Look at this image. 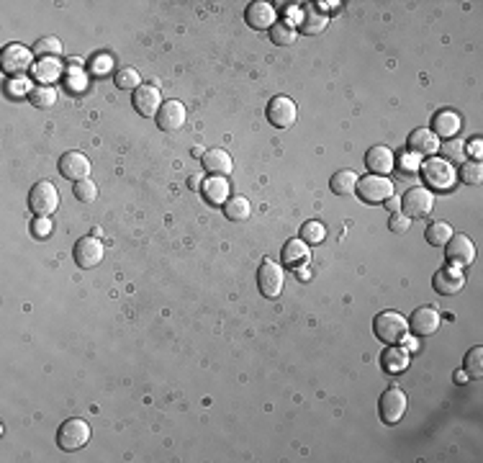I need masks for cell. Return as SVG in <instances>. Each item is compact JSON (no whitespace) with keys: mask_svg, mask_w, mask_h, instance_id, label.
I'll return each instance as SVG.
<instances>
[{"mask_svg":"<svg viewBox=\"0 0 483 463\" xmlns=\"http://www.w3.org/2000/svg\"><path fill=\"white\" fill-rule=\"evenodd\" d=\"M419 173L427 183V191H452V185L458 183V170L452 168V162L442 157H427L419 165Z\"/></svg>","mask_w":483,"mask_h":463,"instance_id":"1","label":"cell"},{"mask_svg":"<svg viewBox=\"0 0 483 463\" xmlns=\"http://www.w3.org/2000/svg\"><path fill=\"white\" fill-rule=\"evenodd\" d=\"M373 332H375V337H378L380 343L398 345L409 337V322H406L404 314L389 309V312L375 314V320H373Z\"/></svg>","mask_w":483,"mask_h":463,"instance_id":"2","label":"cell"},{"mask_svg":"<svg viewBox=\"0 0 483 463\" xmlns=\"http://www.w3.org/2000/svg\"><path fill=\"white\" fill-rule=\"evenodd\" d=\"M87 440H90V425L82 417H72V420L59 425V430H57V446L67 450V453L80 450Z\"/></svg>","mask_w":483,"mask_h":463,"instance_id":"3","label":"cell"},{"mask_svg":"<svg viewBox=\"0 0 483 463\" xmlns=\"http://www.w3.org/2000/svg\"><path fill=\"white\" fill-rule=\"evenodd\" d=\"M283 286H285L283 268L275 260L265 257L260 263V268H257V288H260V294L268 296V299H277V296L283 294Z\"/></svg>","mask_w":483,"mask_h":463,"instance_id":"4","label":"cell"},{"mask_svg":"<svg viewBox=\"0 0 483 463\" xmlns=\"http://www.w3.org/2000/svg\"><path fill=\"white\" fill-rule=\"evenodd\" d=\"M355 193L365 204H383L386 199L394 196V183L389 180V176H365L357 180Z\"/></svg>","mask_w":483,"mask_h":463,"instance_id":"5","label":"cell"},{"mask_svg":"<svg viewBox=\"0 0 483 463\" xmlns=\"http://www.w3.org/2000/svg\"><path fill=\"white\" fill-rule=\"evenodd\" d=\"M59 206V191L49 180H39L29 193V208L34 216H52Z\"/></svg>","mask_w":483,"mask_h":463,"instance_id":"6","label":"cell"},{"mask_svg":"<svg viewBox=\"0 0 483 463\" xmlns=\"http://www.w3.org/2000/svg\"><path fill=\"white\" fill-rule=\"evenodd\" d=\"M432 206H435V193L427 188H409L401 199V214L409 219H424L432 214Z\"/></svg>","mask_w":483,"mask_h":463,"instance_id":"7","label":"cell"},{"mask_svg":"<svg viewBox=\"0 0 483 463\" xmlns=\"http://www.w3.org/2000/svg\"><path fill=\"white\" fill-rule=\"evenodd\" d=\"M406 394L401 392V389H386V392L380 394V401H378V415L380 420L386 425H396L401 417L406 415Z\"/></svg>","mask_w":483,"mask_h":463,"instance_id":"8","label":"cell"},{"mask_svg":"<svg viewBox=\"0 0 483 463\" xmlns=\"http://www.w3.org/2000/svg\"><path fill=\"white\" fill-rule=\"evenodd\" d=\"M268 121L275 129H291L298 119V108L288 96H275L268 104Z\"/></svg>","mask_w":483,"mask_h":463,"instance_id":"9","label":"cell"},{"mask_svg":"<svg viewBox=\"0 0 483 463\" xmlns=\"http://www.w3.org/2000/svg\"><path fill=\"white\" fill-rule=\"evenodd\" d=\"M409 332L417 337H429L435 335L440 325H442V314L437 312L435 306H419L417 312L409 317Z\"/></svg>","mask_w":483,"mask_h":463,"instance_id":"10","label":"cell"},{"mask_svg":"<svg viewBox=\"0 0 483 463\" xmlns=\"http://www.w3.org/2000/svg\"><path fill=\"white\" fill-rule=\"evenodd\" d=\"M31 62H34V52L26 49L24 44H8V47L3 49V55H0V67H3V72H8V75H21V72H26L31 67Z\"/></svg>","mask_w":483,"mask_h":463,"instance_id":"11","label":"cell"},{"mask_svg":"<svg viewBox=\"0 0 483 463\" xmlns=\"http://www.w3.org/2000/svg\"><path fill=\"white\" fill-rule=\"evenodd\" d=\"M162 104H165V101H162V96H159V88L157 85H150V83H142V85L131 93V106L142 113L144 119L157 116V111L162 108Z\"/></svg>","mask_w":483,"mask_h":463,"instance_id":"12","label":"cell"},{"mask_svg":"<svg viewBox=\"0 0 483 463\" xmlns=\"http://www.w3.org/2000/svg\"><path fill=\"white\" fill-rule=\"evenodd\" d=\"M445 248H447V252H445L447 263L455 265V268H468L475 260V245L468 234H452Z\"/></svg>","mask_w":483,"mask_h":463,"instance_id":"13","label":"cell"},{"mask_svg":"<svg viewBox=\"0 0 483 463\" xmlns=\"http://www.w3.org/2000/svg\"><path fill=\"white\" fill-rule=\"evenodd\" d=\"M432 286H435V291L440 296H455L463 291V286H466V273H463V268L445 265V268H440V271L435 273Z\"/></svg>","mask_w":483,"mask_h":463,"instance_id":"14","label":"cell"},{"mask_svg":"<svg viewBox=\"0 0 483 463\" xmlns=\"http://www.w3.org/2000/svg\"><path fill=\"white\" fill-rule=\"evenodd\" d=\"M59 176L78 183V180H85L90 176V160H87L82 152L72 150V152H64L59 157Z\"/></svg>","mask_w":483,"mask_h":463,"instance_id":"15","label":"cell"},{"mask_svg":"<svg viewBox=\"0 0 483 463\" xmlns=\"http://www.w3.org/2000/svg\"><path fill=\"white\" fill-rule=\"evenodd\" d=\"M72 255H75V263L80 268L90 271V268H95V265L103 260V245H101L98 237H80L75 242V252Z\"/></svg>","mask_w":483,"mask_h":463,"instance_id":"16","label":"cell"},{"mask_svg":"<svg viewBox=\"0 0 483 463\" xmlns=\"http://www.w3.org/2000/svg\"><path fill=\"white\" fill-rule=\"evenodd\" d=\"M245 21L250 29H254V31H265V29H273L275 26V8L270 6V3H265V0H254V3H250L245 10Z\"/></svg>","mask_w":483,"mask_h":463,"instance_id":"17","label":"cell"},{"mask_svg":"<svg viewBox=\"0 0 483 463\" xmlns=\"http://www.w3.org/2000/svg\"><path fill=\"white\" fill-rule=\"evenodd\" d=\"M406 144H409V152L419 155V157H435L440 152V136L432 129H414Z\"/></svg>","mask_w":483,"mask_h":463,"instance_id":"18","label":"cell"},{"mask_svg":"<svg viewBox=\"0 0 483 463\" xmlns=\"http://www.w3.org/2000/svg\"><path fill=\"white\" fill-rule=\"evenodd\" d=\"M394 165H396V157L386 144H375L365 152V168L370 170L373 176H389Z\"/></svg>","mask_w":483,"mask_h":463,"instance_id":"19","label":"cell"},{"mask_svg":"<svg viewBox=\"0 0 483 463\" xmlns=\"http://www.w3.org/2000/svg\"><path fill=\"white\" fill-rule=\"evenodd\" d=\"M185 116L188 113H185V106L180 101H165L154 119H157V127L162 131H178L185 124Z\"/></svg>","mask_w":483,"mask_h":463,"instance_id":"20","label":"cell"},{"mask_svg":"<svg viewBox=\"0 0 483 463\" xmlns=\"http://www.w3.org/2000/svg\"><path fill=\"white\" fill-rule=\"evenodd\" d=\"M203 160V168H206V173H211V176H229L231 168H234V162H231V155L226 150H222V147H216V150H206V155L201 157Z\"/></svg>","mask_w":483,"mask_h":463,"instance_id":"21","label":"cell"},{"mask_svg":"<svg viewBox=\"0 0 483 463\" xmlns=\"http://www.w3.org/2000/svg\"><path fill=\"white\" fill-rule=\"evenodd\" d=\"M432 131L437 136H442V139H455L460 131V116L450 108H445L432 119Z\"/></svg>","mask_w":483,"mask_h":463,"instance_id":"22","label":"cell"},{"mask_svg":"<svg viewBox=\"0 0 483 463\" xmlns=\"http://www.w3.org/2000/svg\"><path fill=\"white\" fill-rule=\"evenodd\" d=\"M309 245L301 240V237H294V240H288L283 245V263L288 265V268H296V265H306L309 263Z\"/></svg>","mask_w":483,"mask_h":463,"instance_id":"23","label":"cell"},{"mask_svg":"<svg viewBox=\"0 0 483 463\" xmlns=\"http://www.w3.org/2000/svg\"><path fill=\"white\" fill-rule=\"evenodd\" d=\"M203 196H206L208 204H214V206H224L226 201H229V183L224 180V178L219 176H211L203 183Z\"/></svg>","mask_w":483,"mask_h":463,"instance_id":"24","label":"cell"},{"mask_svg":"<svg viewBox=\"0 0 483 463\" xmlns=\"http://www.w3.org/2000/svg\"><path fill=\"white\" fill-rule=\"evenodd\" d=\"M31 70H34V78H36L41 85H52V83L62 75V64H59L57 57H47V59H39L36 67H31Z\"/></svg>","mask_w":483,"mask_h":463,"instance_id":"25","label":"cell"},{"mask_svg":"<svg viewBox=\"0 0 483 463\" xmlns=\"http://www.w3.org/2000/svg\"><path fill=\"white\" fill-rule=\"evenodd\" d=\"M298 39V29L291 21H275V26L270 29V41L275 47H294Z\"/></svg>","mask_w":483,"mask_h":463,"instance_id":"26","label":"cell"},{"mask_svg":"<svg viewBox=\"0 0 483 463\" xmlns=\"http://www.w3.org/2000/svg\"><path fill=\"white\" fill-rule=\"evenodd\" d=\"M357 173L355 170H337L332 176V180H329V188H332L337 196H349V193H355V188H357Z\"/></svg>","mask_w":483,"mask_h":463,"instance_id":"27","label":"cell"},{"mask_svg":"<svg viewBox=\"0 0 483 463\" xmlns=\"http://www.w3.org/2000/svg\"><path fill=\"white\" fill-rule=\"evenodd\" d=\"M250 214H252V206H250V201L245 199V196H229V201L224 204V216L229 219V222H245V219H250Z\"/></svg>","mask_w":483,"mask_h":463,"instance_id":"28","label":"cell"},{"mask_svg":"<svg viewBox=\"0 0 483 463\" xmlns=\"http://www.w3.org/2000/svg\"><path fill=\"white\" fill-rule=\"evenodd\" d=\"M326 24H329V18H326L324 13H319L314 6H306V10H303V21H301V31L306 34V36H317V34H322L326 29Z\"/></svg>","mask_w":483,"mask_h":463,"instance_id":"29","label":"cell"},{"mask_svg":"<svg viewBox=\"0 0 483 463\" xmlns=\"http://www.w3.org/2000/svg\"><path fill=\"white\" fill-rule=\"evenodd\" d=\"M409 363H412V358H409V352H406L404 348L391 345V350L383 352V368H386L389 373H401V371L409 368Z\"/></svg>","mask_w":483,"mask_h":463,"instance_id":"30","label":"cell"},{"mask_svg":"<svg viewBox=\"0 0 483 463\" xmlns=\"http://www.w3.org/2000/svg\"><path fill=\"white\" fill-rule=\"evenodd\" d=\"M452 234L455 232H452V227L447 222H432L427 227V232H424V237H427V242L432 248H445Z\"/></svg>","mask_w":483,"mask_h":463,"instance_id":"31","label":"cell"},{"mask_svg":"<svg viewBox=\"0 0 483 463\" xmlns=\"http://www.w3.org/2000/svg\"><path fill=\"white\" fill-rule=\"evenodd\" d=\"M29 101H31L36 108H52L57 104V88L52 85H36V88L29 93Z\"/></svg>","mask_w":483,"mask_h":463,"instance_id":"32","label":"cell"},{"mask_svg":"<svg viewBox=\"0 0 483 463\" xmlns=\"http://www.w3.org/2000/svg\"><path fill=\"white\" fill-rule=\"evenodd\" d=\"M34 55L47 59V57H59L62 55V41L57 36H41L36 44H34Z\"/></svg>","mask_w":483,"mask_h":463,"instance_id":"33","label":"cell"},{"mask_svg":"<svg viewBox=\"0 0 483 463\" xmlns=\"http://www.w3.org/2000/svg\"><path fill=\"white\" fill-rule=\"evenodd\" d=\"M458 180H463L466 185H478L483 180V168H481V162H460V170H458Z\"/></svg>","mask_w":483,"mask_h":463,"instance_id":"34","label":"cell"},{"mask_svg":"<svg viewBox=\"0 0 483 463\" xmlns=\"http://www.w3.org/2000/svg\"><path fill=\"white\" fill-rule=\"evenodd\" d=\"M113 80H116V88L121 90H136L142 85V78H139V72L134 67H121Z\"/></svg>","mask_w":483,"mask_h":463,"instance_id":"35","label":"cell"},{"mask_svg":"<svg viewBox=\"0 0 483 463\" xmlns=\"http://www.w3.org/2000/svg\"><path fill=\"white\" fill-rule=\"evenodd\" d=\"M324 237H326V229L322 222H303L301 240L306 242V245H319V242H324Z\"/></svg>","mask_w":483,"mask_h":463,"instance_id":"36","label":"cell"},{"mask_svg":"<svg viewBox=\"0 0 483 463\" xmlns=\"http://www.w3.org/2000/svg\"><path fill=\"white\" fill-rule=\"evenodd\" d=\"M463 371H466L470 378H481V376H483V348H473V350H468Z\"/></svg>","mask_w":483,"mask_h":463,"instance_id":"37","label":"cell"},{"mask_svg":"<svg viewBox=\"0 0 483 463\" xmlns=\"http://www.w3.org/2000/svg\"><path fill=\"white\" fill-rule=\"evenodd\" d=\"M440 152L445 155L442 160H447V162H466V144L458 142V139H445Z\"/></svg>","mask_w":483,"mask_h":463,"instance_id":"38","label":"cell"},{"mask_svg":"<svg viewBox=\"0 0 483 463\" xmlns=\"http://www.w3.org/2000/svg\"><path fill=\"white\" fill-rule=\"evenodd\" d=\"M72 193H75V199L82 201V204H93V201L98 199V185H95L90 178H85V180H78V183H75Z\"/></svg>","mask_w":483,"mask_h":463,"instance_id":"39","label":"cell"},{"mask_svg":"<svg viewBox=\"0 0 483 463\" xmlns=\"http://www.w3.org/2000/svg\"><path fill=\"white\" fill-rule=\"evenodd\" d=\"M34 90V85L26 78H21V75H16V78H10L8 83H6V96L8 98H29V93Z\"/></svg>","mask_w":483,"mask_h":463,"instance_id":"40","label":"cell"},{"mask_svg":"<svg viewBox=\"0 0 483 463\" xmlns=\"http://www.w3.org/2000/svg\"><path fill=\"white\" fill-rule=\"evenodd\" d=\"M31 234L34 237H39V240H47L49 234H52V219H49V216H34Z\"/></svg>","mask_w":483,"mask_h":463,"instance_id":"41","label":"cell"},{"mask_svg":"<svg viewBox=\"0 0 483 463\" xmlns=\"http://www.w3.org/2000/svg\"><path fill=\"white\" fill-rule=\"evenodd\" d=\"M389 227H391V232L404 234V232H409V227H412V219H409V216H404V214H391Z\"/></svg>","mask_w":483,"mask_h":463,"instance_id":"42","label":"cell"},{"mask_svg":"<svg viewBox=\"0 0 483 463\" xmlns=\"http://www.w3.org/2000/svg\"><path fill=\"white\" fill-rule=\"evenodd\" d=\"M90 67H93V72L95 75H106V72L111 70V57L108 55H95L93 59H90Z\"/></svg>","mask_w":483,"mask_h":463,"instance_id":"43","label":"cell"},{"mask_svg":"<svg viewBox=\"0 0 483 463\" xmlns=\"http://www.w3.org/2000/svg\"><path fill=\"white\" fill-rule=\"evenodd\" d=\"M67 85H70L72 93H82V90L87 88V83H85V75L82 72H67Z\"/></svg>","mask_w":483,"mask_h":463,"instance_id":"44","label":"cell"},{"mask_svg":"<svg viewBox=\"0 0 483 463\" xmlns=\"http://www.w3.org/2000/svg\"><path fill=\"white\" fill-rule=\"evenodd\" d=\"M398 165H401V168L404 170H409V173H412V170H419V155H414V152H409V155H401V157H398Z\"/></svg>","mask_w":483,"mask_h":463,"instance_id":"45","label":"cell"},{"mask_svg":"<svg viewBox=\"0 0 483 463\" xmlns=\"http://www.w3.org/2000/svg\"><path fill=\"white\" fill-rule=\"evenodd\" d=\"M468 152H470V155H473V157H475V162L481 160V155H483V142H481V139H478V136H475L473 142L468 144Z\"/></svg>","mask_w":483,"mask_h":463,"instance_id":"46","label":"cell"},{"mask_svg":"<svg viewBox=\"0 0 483 463\" xmlns=\"http://www.w3.org/2000/svg\"><path fill=\"white\" fill-rule=\"evenodd\" d=\"M383 204H386V206H389V211H394V214H398V211H401V199H396V196L386 199Z\"/></svg>","mask_w":483,"mask_h":463,"instance_id":"47","label":"cell"},{"mask_svg":"<svg viewBox=\"0 0 483 463\" xmlns=\"http://www.w3.org/2000/svg\"><path fill=\"white\" fill-rule=\"evenodd\" d=\"M188 185H190V191H199V185H201V176H193V178H190Z\"/></svg>","mask_w":483,"mask_h":463,"instance_id":"48","label":"cell"},{"mask_svg":"<svg viewBox=\"0 0 483 463\" xmlns=\"http://www.w3.org/2000/svg\"><path fill=\"white\" fill-rule=\"evenodd\" d=\"M468 378H470V376H468L466 371H458V373H455V381H458V383H466Z\"/></svg>","mask_w":483,"mask_h":463,"instance_id":"49","label":"cell"},{"mask_svg":"<svg viewBox=\"0 0 483 463\" xmlns=\"http://www.w3.org/2000/svg\"><path fill=\"white\" fill-rule=\"evenodd\" d=\"M311 278V271H306V268H301L298 271V280H309Z\"/></svg>","mask_w":483,"mask_h":463,"instance_id":"50","label":"cell"},{"mask_svg":"<svg viewBox=\"0 0 483 463\" xmlns=\"http://www.w3.org/2000/svg\"><path fill=\"white\" fill-rule=\"evenodd\" d=\"M206 152H203V147H193V157H203Z\"/></svg>","mask_w":483,"mask_h":463,"instance_id":"51","label":"cell"}]
</instances>
